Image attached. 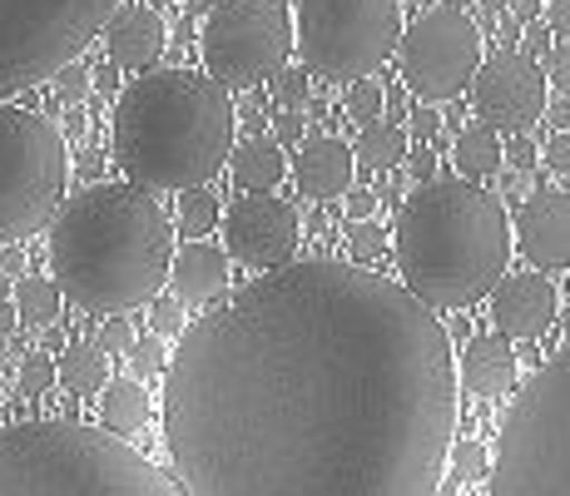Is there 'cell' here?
I'll return each instance as SVG.
<instances>
[{
  "instance_id": "cell-1",
  "label": "cell",
  "mask_w": 570,
  "mask_h": 496,
  "mask_svg": "<svg viewBox=\"0 0 570 496\" xmlns=\"http://www.w3.org/2000/svg\"><path fill=\"white\" fill-rule=\"evenodd\" d=\"M159 427L184 496H436L452 333L397 279L293 259L179 333Z\"/></svg>"
},
{
  "instance_id": "cell-2",
  "label": "cell",
  "mask_w": 570,
  "mask_h": 496,
  "mask_svg": "<svg viewBox=\"0 0 570 496\" xmlns=\"http://www.w3.org/2000/svg\"><path fill=\"white\" fill-rule=\"evenodd\" d=\"M174 228L139 184H90L50 218V279L75 308L119 318L169 283Z\"/></svg>"
},
{
  "instance_id": "cell-3",
  "label": "cell",
  "mask_w": 570,
  "mask_h": 496,
  "mask_svg": "<svg viewBox=\"0 0 570 496\" xmlns=\"http://www.w3.org/2000/svg\"><path fill=\"white\" fill-rule=\"evenodd\" d=\"M234 95L199 70H139L115 99V164L149 194L208 184L234 149Z\"/></svg>"
},
{
  "instance_id": "cell-4",
  "label": "cell",
  "mask_w": 570,
  "mask_h": 496,
  "mask_svg": "<svg viewBox=\"0 0 570 496\" xmlns=\"http://www.w3.org/2000/svg\"><path fill=\"white\" fill-rule=\"evenodd\" d=\"M511 218L501 198L471 179H426L397 204L392 253L402 289L426 308L481 303L511 263Z\"/></svg>"
},
{
  "instance_id": "cell-5",
  "label": "cell",
  "mask_w": 570,
  "mask_h": 496,
  "mask_svg": "<svg viewBox=\"0 0 570 496\" xmlns=\"http://www.w3.org/2000/svg\"><path fill=\"white\" fill-rule=\"evenodd\" d=\"M0 496H184L125 437L85 422L0 427Z\"/></svg>"
},
{
  "instance_id": "cell-6",
  "label": "cell",
  "mask_w": 570,
  "mask_h": 496,
  "mask_svg": "<svg viewBox=\"0 0 570 496\" xmlns=\"http://www.w3.org/2000/svg\"><path fill=\"white\" fill-rule=\"evenodd\" d=\"M487 482L491 496H570V348L507 407Z\"/></svg>"
},
{
  "instance_id": "cell-7",
  "label": "cell",
  "mask_w": 570,
  "mask_h": 496,
  "mask_svg": "<svg viewBox=\"0 0 570 496\" xmlns=\"http://www.w3.org/2000/svg\"><path fill=\"white\" fill-rule=\"evenodd\" d=\"M70 154L50 119L0 99V244L40 234L65 204Z\"/></svg>"
},
{
  "instance_id": "cell-8",
  "label": "cell",
  "mask_w": 570,
  "mask_h": 496,
  "mask_svg": "<svg viewBox=\"0 0 570 496\" xmlns=\"http://www.w3.org/2000/svg\"><path fill=\"white\" fill-rule=\"evenodd\" d=\"M402 0H293V50L323 80H367L397 55Z\"/></svg>"
},
{
  "instance_id": "cell-9",
  "label": "cell",
  "mask_w": 570,
  "mask_h": 496,
  "mask_svg": "<svg viewBox=\"0 0 570 496\" xmlns=\"http://www.w3.org/2000/svg\"><path fill=\"white\" fill-rule=\"evenodd\" d=\"M115 6L119 0H0V99L80 60Z\"/></svg>"
},
{
  "instance_id": "cell-10",
  "label": "cell",
  "mask_w": 570,
  "mask_h": 496,
  "mask_svg": "<svg viewBox=\"0 0 570 496\" xmlns=\"http://www.w3.org/2000/svg\"><path fill=\"white\" fill-rule=\"evenodd\" d=\"M199 46L224 90H258L293 55V0H214Z\"/></svg>"
},
{
  "instance_id": "cell-11",
  "label": "cell",
  "mask_w": 570,
  "mask_h": 496,
  "mask_svg": "<svg viewBox=\"0 0 570 496\" xmlns=\"http://www.w3.org/2000/svg\"><path fill=\"white\" fill-rule=\"evenodd\" d=\"M481 60H487V46H481L476 20L456 6H432L412 26H402V40H397L402 85L422 105L462 99L471 75L481 70Z\"/></svg>"
},
{
  "instance_id": "cell-12",
  "label": "cell",
  "mask_w": 570,
  "mask_h": 496,
  "mask_svg": "<svg viewBox=\"0 0 570 496\" xmlns=\"http://www.w3.org/2000/svg\"><path fill=\"white\" fill-rule=\"evenodd\" d=\"M551 85H546V75H541V65L531 60V55H521V50H497V55H487L481 60V70L471 75V85H466V95H471V105H476V115H481V125L487 129H497V135H531L535 125H541V115H546V95Z\"/></svg>"
},
{
  "instance_id": "cell-13",
  "label": "cell",
  "mask_w": 570,
  "mask_h": 496,
  "mask_svg": "<svg viewBox=\"0 0 570 496\" xmlns=\"http://www.w3.org/2000/svg\"><path fill=\"white\" fill-rule=\"evenodd\" d=\"M224 224V249L228 259H238L254 273H273L283 263L298 259L303 244V218L288 198L278 194H244L228 204V214L218 218Z\"/></svg>"
},
{
  "instance_id": "cell-14",
  "label": "cell",
  "mask_w": 570,
  "mask_h": 496,
  "mask_svg": "<svg viewBox=\"0 0 570 496\" xmlns=\"http://www.w3.org/2000/svg\"><path fill=\"white\" fill-rule=\"evenodd\" d=\"M491 298V323H497L501 338L511 343H531V338L551 333V323L561 318V298H556V283L541 279L535 269L525 273H501Z\"/></svg>"
},
{
  "instance_id": "cell-15",
  "label": "cell",
  "mask_w": 570,
  "mask_h": 496,
  "mask_svg": "<svg viewBox=\"0 0 570 496\" xmlns=\"http://www.w3.org/2000/svg\"><path fill=\"white\" fill-rule=\"evenodd\" d=\"M511 244L535 273H566L570 269V194H531L517 214Z\"/></svg>"
},
{
  "instance_id": "cell-16",
  "label": "cell",
  "mask_w": 570,
  "mask_h": 496,
  "mask_svg": "<svg viewBox=\"0 0 570 496\" xmlns=\"http://www.w3.org/2000/svg\"><path fill=\"white\" fill-rule=\"evenodd\" d=\"M164 46H169V26L155 6H115L105 20V50L119 70H155Z\"/></svg>"
},
{
  "instance_id": "cell-17",
  "label": "cell",
  "mask_w": 570,
  "mask_h": 496,
  "mask_svg": "<svg viewBox=\"0 0 570 496\" xmlns=\"http://www.w3.org/2000/svg\"><path fill=\"white\" fill-rule=\"evenodd\" d=\"M293 179H298V189L308 198H323V204H333V198H343L347 189H353V149L343 145V139L333 135H313L298 145V159L288 164Z\"/></svg>"
},
{
  "instance_id": "cell-18",
  "label": "cell",
  "mask_w": 570,
  "mask_h": 496,
  "mask_svg": "<svg viewBox=\"0 0 570 496\" xmlns=\"http://www.w3.org/2000/svg\"><path fill=\"white\" fill-rule=\"evenodd\" d=\"M517 348L511 338L487 333V338H471L466 352L456 358V388H466L471 397H507L517 388Z\"/></svg>"
},
{
  "instance_id": "cell-19",
  "label": "cell",
  "mask_w": 570,
  "mask_h": 496,
  "mask_svg": "<svg viewBox=\"0 0 570 496\" xmlns=\"http://www.w3.org/2000/svg\"><path fill=\"white\" fill-rule=\"evenodd\" d=\"M169 289L179 303H214L228 289V259L224 249L204 244V239H189L184 249H174L169 263Z\"/></svg>"
},
{
  "instance_id": "cell-20",
  "label": "cell",
  "mask_w": 570,
  "mask_h": 496,
  "mask_svg": "<svg viewBox=\"0 0 570 496\" xmlns=\"http://www.w3.org/2000/svg\"><path fill=\"white\" fill-rule=\"evenodd\" d=\"M228 174H234L248 194H268L288 179V154H283L278 139L254 135V139H244V145L228 149Z\"/></svg>"
},
{
  "instance_id": "cell-21",
  "label": "cell",
  "mask_w": 570,
  "mask_h": 496,
  "mask_svg": "<svg viewBox=\"0 0 570 496\" xmlns=\"http://www.w3.org/2000/svg\"><path fill=\"white\" fill-rule=\"evenodd\" d=\"M100 427L115 437H135L149 427V392L135 378H115L100 392Z\"/></svg>"
},
{
  "instance_id": "cell-22",
  "label": "cell",
  "mask_w": 570,
  "mask_h": 496,
  "mask_svg": "<svg viewBox=\"0 0 570 496\" xmlns=\"http://www.w3.org/2000/svg\"><path fill=\"white\" fill-rule=\"evenodd\" d=\"M55 382L70 397H100L109 382V358L95 343H70L55 358Z\"/></svg>"
},
{
  "instance_id": "cell-23",
  "label": "cell",
  "mask_w": 570,
  "mask_h": 496,
  "mask_svg": "<svg viewBox=\"0 0 570 496\" xmlns=\"http://www.w3.org/2000/svg\"><path fill=\"white\" fill-rule=\"evenodd\" d=\"M452 164L462 169V179H491V174H501V135L487 125H466L456 129L452 139Z\"/></svg>"
},
{
  "instance_id": "cell-24",
  "label": "cell",
  "mask_w": 570,
  "mask_h": 496,
  "mask_svg": "<svg viewBox=\"0 0 570 496\" xmlns=\"http://www.w3.org/2000/svg\"><path fill=\"white\" fill-rule=\"evenodd\" d=\"M60 308H65V293L55 289V279L26 273V279L16 283V318L26 328H55L60 323Z\"/></svg>"
},
{
  "instance_id": "cell-25",
  "label": "cell",
  "mask_w": 570,
  "mask_h": 496,
  "mask_svg": "<svg viewBox=\"0 0 570 496\" xmlns=\"http://www.w3.org/2000/svg\"><path fill=\"white\" fill-rule=\"evenodd\" d=\"M407 129L402 125H363V139H357L353 159L363 164V169L382 174V169H397L402 159H407Z\"/></svg>"
},
{
  "instance_id": "cell-26",
  "label": "cell",
  "mask_w": 570,
  "mask_h": 496,
  "mask_svg": "<svg viewBox=\"0 0 570 496\" xmlns=\"http://www.w3.org/2000/svg\"><path fill=\"white\" fill-rule=\"evenodd\" d=\"M218 218H224V208H218V194L214 189H184L179 198V234L184 239H208L218 228Z\"/></svg>"
},
{
  "instance_id": "cell-27",
  "label": "cell",
  "mask_w": 570,
  "mask_h": 496,
  "mask_svg": "<svg viewBox=\"0 0 570 496\" xmlns=\"http://www.w3.org/2000/svg\"><path fill=\"white\" fill-rule=\"evenodd\" d=\"M343 109H347V119H357V125H377L382 109H387V95H382L377 80H353L343 95Z\"/></svg>"
},
{
  "instance_id": "cell-28",
  "label": "cell",
  "mask_w": 570,
  "mask_h": 496,
  "mask_svg": "<svg viewBox=\"0 0 570 496\" xmlns=\"http://www.w3.org/2000/svg\"><path fill=\"white\" fill-rule=\"evenodd\" d=\"M50 388H55V358L50 352H26V358H20V372H16V392L40 397Z\"/></svg>"
},
{
  "instance_id": "cell-29",
  "label": "cell",
  "mask_w": 570,
  "mask_h": 496,
  "mask_svg": "<svg viewBox=\"0 0 570 496\" xmlns=\"http://www.w3.org/2000/svg\"><path fill=\"white\" fill-rule=\"evenodd\" d=\"M129 368H135V382H149V378H164V368H169V352H164V338H135V348L125 352Z\"/></svg>"
},
{
  "instance_id": "cell-30",
  "label": "cell",
  "mask_w": 570,
  "mask_h": 496,
  "mask_svg": "<svg viewBox=\"0 0 570 496\" xmlns=\"http://www.w3.org/2000/svg\"><path fill=\"white\" fill-rule=\"evenodd\" d=\"M268 85H273V99H278L283 109H303V105H308V70H303V65H283Z\"/></svg>"
},
{
  "instance_id": "cell-31",
  "label": "cell",
  "mask_w": 570,
  "mask_h": 496,
  "mask_svg": "<svg viewBox=\"0 0 570 496\" xmlns=\"http://www.w3.org/2000/svg\"><path fill=\"white\" fill-rule=\"evenodd\" d=\"M446 461L456 467V477H462V482H487L491 451L481 447V442H452V451H446Z\"/></svg>"
},
{
  "instance_id": "cell-32",
  "label": "cell",
  "mask_w": 570,
  "mask_h": 496,
  "mask_svg": "<svg viewBox=\"0 0 570 496\" xmlns=\"http://www.w3.org/2000/svg\"><path fill=\"white\" fill-rule=\"evenodd\" d=\"M149 328H155V338H179L189 328L179 298H149Z\"/></svg>"
},
{
  "instance_id": "cell-33",
  "label": "cell",
  "mask_w": 570,
  "mask_h": 496,
  "mask_svg": "<svg viewBox=\"0 0 570 496\" xmlns=\"http://www.w3.org/2000/svg\"><path fill=\"white\" fill-rule=\"evenodd\" d=\"M95 348L105 352V358H125L129 348H135V328H129V318H105V328L95 333Z\"/></svg>"
},
{
  "instance_id": "cell-34",
  "label": "cell",
  "mask_w": 570,
  "mask_h": 496,
  "mask_svg": "<svg viewBox=\"0 0 570 496\" xmlns=\"http://www.w3.org/2000/svg\"><path fill=\"white\" fill-rule=\"evenodd\" d=\"M347 249H353V259L357 263H377L382 253H387V234H382L377 224H353V234H347Z\"/></svg>"
},
{
  "instance_id": "cell-35",
  "label": "cell",
  "mask_w": 570,
  "mask_h": 496,
  "mask_svg": "<svg viewBox=\"0 0 570 496\" xmlns=\"http://www.w3.org/2000/svg\"><path fill=\"white\" fill-rule=\"evenodd\" d=\"M55 80V95L65 99V105H80L85 95H90V70H85L80 60H70V65H60V70L50 75Z\"/></svg>"
},
{
  "instance_id": "cell-36",
  "label": "cell",
  "mask_w": 570,
  "mask_h": 496,
  "mask_svg": "<svg viewBox=\"0 0 570 496\" xmlns=\"http://www.w3.org/2000/svg\"><path fill=\"white\" fill-rule=\"evenodd\" d=\"M541 75H546V85H556L561 95H570V40H566V46H551Z\"/></svg>"
},
{
  "instance_id": "cell-37",
  "label": "cell",
  "mask_w": 570,
  "mask_h": 496,
  "mask_svg": "<svg viewBox=\"0 0 570 496\" xmlns=\"http://www.w3.org/2000/svg\"><path fill=\"white\" fill-rule=\"evenodd\" d=\"M303 125H308L303 109H278V115H273V139H278V145H303Z\"/></svg>"
},
{
  "instance_id": "cell-38",
  "label": "cell",
  "mask_w": 570,
  "mask_h": 496,
  "mask_svg": "<svg viewBox=\"0 0 570 496\" xmlns=\"http://www.w3.org/2000/svg\"><path fill=\"white\" fill-rule=\"evenodd\" d=\"M343 214L353 218V224H367V218L377 214V194L372 189H347L343 194Z\"/></svg>"
},
{
  "instance_id": "cell-39",
  "label": "cell",
  "mask_w": 570,
  "mask_h": 496,
  "mask_svg": "<svg viewBox=\"0 0 570 496\" xmlns=\"http://www.w3.org/2000/svg\"><path fill=\"white\" fill-rule=\"evenodd\" d=\"M402 164H407V179L412 184H426V179H432V169H436V149L432 145H416V149H407V159H402Z\"/></svg>"
},
{
  "instance_id": "cell-40",
  "label": "cell",
  "mask_w": 570,
  "mask_h": 496,
  "mask_svg": "<svg viewBox=\"0 0 570 496\" xmlns=\"http://www.w3.org/2000/svg\"><path fill=\"white\" fill-rule=\"evenodd\" d=\"M521 40H525V50H531V60H535V65H541L546 55H551V30H546L541 20H525V26H521Z\"/></svg>"
},
{
  "instance_id": "cell-41",
  "label": "cell",
  "mask_w": 570,
  "mask_h": 496,
  "mask_svg": "<svg viewBox=\"0 0 570 496\" xmlns=\"http://www.w3.org/2000/svg\"><path fill=\"white\" fill-rule=\"evenodd\" d=\"M436 129H442V115H436L432 105L412 109V135H416V145H426V139H436Z\"/></svg>"
},
{
  "instance_id": "cell-42",
  "label": "cell",
  "mask_w": 570,
  "mask_h": 496,
  "mask_svg": "<svg viewBox=\"0 0 570 496\" xmlns=\"http://www.w3.org/2000/svg\"><path fill=\"white\" fill-rule=\"evenodd\" d=\"M546 169L556 174H570V129H561V135L546 145Z\"/></svg>"
},
{
  "instance_id": "cell-43",
  "label": "cell",
  "mask_w": 570,
  "mask_h": 496,
  "mask_svg": "<svg viewBox=\"0 0 570 496\" xmlns=\"http://www.w3.org/2000/svg\"><path fill=\"white\" fill-rule=\"evenodd\" d=\"M546 30L570 40V0H546Z\"/></svg>"
},
{
  "instance_id": "cell-44",
  "label": "cell",
  "mask_w": 570,
  "mask_h": 496,
  "mask_svg": "<svg viewBox=\"0 0 570 496\" xmlns=\"http://www.w3.org/2000/svg\"><path fill=\"white\" fill-rule=\"evenodd\" d=\"M501 164H511V169H531V164H535V145L525 135H517V139H511V149L501 154Z\"/></svg>"
},
{
  "instance_id": "cell-45",
  "label": "cell",
  "mask_w": 570,
  "mask_h": 496,
  "mask_svg": "<svg viewBox=\"0 0 570 496\" xmlns=\"http://www.w3.org/2000/svg\"><path fill=\"white\" fill-rule=\"evenodd\" d=\"M546 119H551L556 129H570V95H561V99H546Z\"/></svg>"
},
{
  "instance_id": "cell-46",
  "label": "cell",
  "mask_w": 570,
  "mask_h": 496,
  "mask_svg": "<svg viewBox=\"0 0 570 496\" xmlns=\"http://www.w3.org/2000/svg\"><path fill=\"white\" fill-rule=\"evenodd\" d=\"M507 6H511V16H517L521 26L525 20H541V0H507Z\"/></svg>"
},
{
  "instance_id": "cell-47",
  "label": "cell",
  "mask_w": 570,
  "mask_h": 496,
  "mask_svg": "<svg viewBox=\"0 0 570 496\" xmlns=\"http://www.w3.org/2000/svg\"><path fill=\"white\" fill-rule=\"evenodd\" d=\"M20 328V318H16V303L10 298H0V338H10Z\"/></svg>"
},
{
  "instance_id": "cell-48",
  "label": "cell",
  "mask_w": 570,
  "mask_h": 496,
  "mask_svg": "<svg viewBox=\"0 0 570 496\" xmlns=\"http://www.w3.org/2000/svg\"><path fill=\"white\" fill-rule=\"evenodd\" d=\"M0 269H6V273H20V269H26V259H20V249H16V244L6 249V259H0Z\"/></svg>"
},
{
  "instance_id": "cell-49",
  "label": "cell",
  "mask_w": 570,
  "mask_h": 496,
  "mask_svg": "<svg viewBox=\"0 0 570 496\" xmlns=\"http://www.w3.org/2000/svg\"><path fill=\"white\" fill-rule=\"evenodd\" d=\"M501 36H507V40H521V20H517V16H501Z\"/></svg>"
},
{
  "instance_id": "cell-50",
  "label": "cell",
  "mask_w": 570,
  "mask_h": 496,
  "mask_svg": "<svg viewBox=\"0 0 570 496\" xmlns=\"http://www.w3.org/2000/svg\"><path fill=\"white\" fill-rule=\"evenodd\" d=\"M184 10H189V16H208V10H214V0H184Z\"/></svg>"
},
{
  "instance_id": "cell-51",
  "label": "cell",
  "mask_w": 570,
  "mask_h": 496,
  "mask_svg": "<svg viewBox=\"0 0 570 496\" xmlns=\"http://www.w3.org/2000/svg\"><path fill=\"white\" fill-rule=\"evenodd\" d=\"M65 348V338H60V328H50V338H46V352H60Z\"/></svg>"
},
{
  "instance_id": "cell-52",
  "label": "cell",
  "mask_w": 570,
  "mask_h": 496,
  "mask_svg": "<svg viewBox=\"0 0 570 496\" xmlns=\"http://www.w3.org/2000/svg\"><path fill=\"white\" fill-rule=\"evenodd\" d=\"M442 6H456V10H462V6H471V0H442Z\"/></svg>"
},
{
  "instance_id": "cell-53",
  "label": "cell",
  "mask_w": 570,
  "mask_h": 496,
  "mask_svg": "<svg viewBox=\"0 0 570 496\" xmlns=\"http://www.w3.org/2000/svg\"><path fill=\"white\" fill-rule=\"evenodd\" d=\"M487 6H491V10H497V16H501V6H507V0H487Z\"/></svg>"
},
{
  "instance_id": "cell-54",
  "label": "cell",
  "mask_w": 570,
  "mask_h": 496,
  "mask_svg": "<svg viewBox=\"0 0 570 496\" xmlns=\"http://www.w3.org/2000/svg\"><path fill=\"white\" fill-rule=\"evenodd\" d=\"M149 6H169V0H149Z\"/></svg>"
},
{
  "instance_id": "cell-55",
  "label": "cell",
  "mask_w": 570,
  "mask_h": 496,
  "mask_svg": "<svg viewBox=\"0 0 570 496\" xmlns=\"http://www.w3.org/2000/svg\"><path fill=\"white\" fill-rule=\"evenodd\" d=\"M566 328H570V313H566Z\"/></svg>"
}]
</instances>
